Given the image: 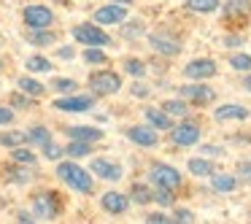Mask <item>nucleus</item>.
Masks as SVG:
<instances>
[{
  "instance_id": "1",
  "label": "nucleus",
  "mask_w": 251,
  "mask_h": 224,
  "mask_svg": "<svg viewBox=\"0 0 251 224\" xmlns=\"http://www.w3.org/2000/svg\"><path fill=\"white\" fill-rule=\"evenodd\" d=\"M57 175H60L62 184H68L73 192H81V195H92L95 192V178L89 170H84L76 162H60L57 165Z\"/></svg>"
},
{
  "instance_id": "2",
  "label": "nucleus",
  "mask_w": 251,
  "mask_h": 224,
  "mask_svg": "<svg viewBox=\"0 0 251 224\" xmlns=\"http://www.w3.org/2000/svg\"><path fill=\"white\" fill-rule=\"evenodd\" d=\"M149 181H151L157 189H170L176 192L181 184H184V175L173 168V165H165V162H157L149 168Z\"/></svg>"
},
{
  "instance_id": "3",
  "label": "nucleus",
  "mask_w": 251,
  "mask_h": 224,
  "mask_svg": "<svg viewBox=\"0 0 251 224\" xmlns=\"http://www.w3.org/2000/svg\"><path fill=\"white\" fill-rule=\"evenodd\" d=\"M181 98L186 100V103H195V105H208L216 100V89L208 87V84L202 81H192V84H184V87H178Z\"/></svg>"
},
{
  "instance_id": "4",
  "label": "nucleus",
  "mask_w": 251,
  "mask_h": 224,
  "mask_svg": "<svg viewBox=\"0 0 251 224\" xmlns=\"http://www.w3.org/2000/svg\"><path fill=\"white\" fill-rule=\"evenodd\" d=\"M202 138V130L197 122H181V124L170 127V141L176 146H197Z\"/></svg>"
},
{
  "instance_id": "5",
  "label": "nucleus",
  "mask_w": 251,
  "mask_h": 224,
  "mask_svg": "<svg viewBox=\"0 0 251 224\" xmlns=\"http://www.w3.org/2000/svg\"><path fill=\"white\" fill-rule=\"evenodd\" d=\"M73 38L84 46H108L111 44V35L103 27H98V25H76L73 27Z\"/></svg>"
},
{
  "instance_id": "6",
  "label": "nucleus",
  "mask_w": 251,
  "mask_h": 224,
  "mask_svg": "<svg viewBox=\"0 0 251 224\" xmlns=\"http://www.w3.org/2000/svg\"><path fill=\"white\" fill-rule=\"evenodd\" d=\"M89 87L95 89V95H116L122 89V78L114 71H98L89 76Z\"/></svg>"
},
{
  "instance_id": "7",
  "label": "nucleus",
  "mask_w": 251,
  "mask_h": 224,
  "mask_svg": "<svg viewBox=\"0 0 251 224\" xmlns=\"http://www.w3.org/2000/svg\"><path fill=\"white\" fill-rule=\"evenodd\" d=\"M22 17H25V25H27L30 30H41V27H51V25H54V14H51V8L41 6V3L27 6L22 11Z\"/></svg>"
},
{
  "instance_id": "8",
  "label": "nucleus",
  "mask_w": 251,
  "mask_h": 224,
  "mask_svg": "<svg viewBox=\"0 0 251 224\" xmlns=\"http://www.w3.org/2000/svg\"><path fill=\"white\" fill-rule=\"evenodd\" d=\"M216 73H219L216 62L208 60V57L192 60V62H186V68H184V76L189 78V81H205V78H213Z\"/></svg>"
},
{
  "instance_id": "9",
  "label": "nucleus",
  "mask_w": 251,
  "mask_h": 224,
  "mask_svg": "<svg viewBox=\"0 0 251 224\" xmlns=\"http://www.w3.org/2000/svg\"><path fill=\"white\" fill-rule=\"evenodd\" d=\"M127 138H130L135 146H143V149H154L159 143V135H157V130H154L151 124H135V127H127V132H125Z\"/></svg>"
},
{
  "instance_id": "10",
  "label": "nucleus",
  "mask_w": 251,
  "mask_h": 224,
  "mask_svg": "<svg viewBox=\"0 0 251 224\" xmlns=\"http://www.w3.org/2000/svg\"><path fill=\"white\" fill-rule=\"evenodd\" d=\"M57 211H60V202L54 200V195H35L33 200V213L35 219H41V222H51V219L57 216Z\"/></svg>"
},
{
  "instance_id": "11",
  "label": "nucleus",
  "mask_w": 251,
  "mask_h": 224,
  "mask_svg": "<svg viewBox=\"0 0 251 224\" xmlns=\"http://www.w3.org/2000/svg\"><path fill=\"white\" fill-rule=\"evenodd\" d=\"M95 105V98L89 95H76V98H57L54 100V108L57 111H65V114H84Z\"/></svg>"
},
{
  "instance_id": "12",
  "label": "nucleus",
  "mask_w": 251,
  "mask_h": 224,
  "mask_svg": "<svg viewBox=\"0 0 251 224\" xmlns=\"http://www.w3.org/2000/svg\"><path fill=\"white\" fill-rule=\"evenodd\" d=\"M149 44H151V49L157 51V54H165V57L181 54V41L170 38V35H165V33H151L149 35Z\"/></svg>"
},
{
  "instance_id": "13",
  "label": "nucleus",
  "mask_w": 251,
  "mask_h": 224,
  "mask_svg": "<svg viewBox=\"0 0 251 224\" xmlns=\"http://www.w3.org/2000/svg\"><path fill=\"white\" fill-rule=\"evenodd\" d=\"M125 19H127V6H119V3H108V6L95 11V22L98 25H119Z\"/></svg>"
},
{
  "instance_id": "14",
  "label": "nucleus",
  "mask_w": 251,
  "mask_h": 224,
  "mask_svg": "<svg viewBox=\"0 0 251 224\" xmlns=\"http://www.w3.org/2000/svg\"><path fill=\"white\" fill-rule=\"evenodd\" d=\"M249 116H251V111L246 105H238V103H224L213 111V119L216 122H243Z\"/></svg>"
},
{
  "instance_id": "15",
  "label": "nucleus",
  "mask_w": 251,
  "mask_h": 224,
  "mask_svg": "<svg viewBox=\"0 0 251 224\" xmlns=\"http://www.w3.org/2000/svg\"><path fill=\"white\" fill-rule=\"evenodd\" d=\"M100 205H103L105 213H114V216H119V213H125L127 208H130V197L122 195V192H105L103 200H100Z\"/></svg>"
},
{
  "instance_id": "16",
  "label": "nucleus",
  "mask_w": 251,
  "mask_h": 224,
  "mask_svg": "<svg viewBox=\"0 0 251 224\" xmlns=\"http://www.w3.org/2000/svg\"><path fill=\"white\" fill-rule=\"evenodd\" d=\"M92 173L95 175H100L103 181H119L122 175V165H116V162H111V159H95L92 162Z\"/></svg>"
},
{
  "instance_id": "17",
  "label": "nucleus",
  "mask_w": 251,
  "mask_h": 224,
  "mask_svg": "<svg viewBox=\"0 0 251 224\" xmlns=\"http://www.w3.org/2000/svg\"><path fill=\"white\" fill-rule=\"evenodd\" d=\"M143 119H146V124H151L154 130H170V127H173V116L165 114L162 108H154V105H149V108L143 111Z\"/></svg>"
},
{
  "instance_id": "18",
  "label": "nucleus",
  "mask_w": 251,
  "mask_h": 224,
  "mask_svg": "<svg viewBox=\"0 0 251 224\" xmlns=\"http://www.w3.org/2000/svg\"><path fill=\"white\" fill-rule=\"evenodd\" d=\"M222 8H224V14H227L229 19L251 17V0H224Z\"/></svg>"
},
{
  "instance_id": "19",
  "label": "nucleus",
  "mask_w": 251,
  "mask_h": 224,
  "mask_svg": "<svg viewBox=\"0 0 251 224\" xmlns=\"http://www.w3.org/2000/svg\"><path fill=\"white\" fill-rule=\"evenodd\" d=\"M208 178H211L213 192H235L238 189V175H232V173H216L213 170Z\"/></svg>"
},
{
  "instance_id": "20",
  "label": "nucleus",
  "mask_w": 251,
  "mask_h": 224,
  "mask_svg": "<svg viewBox=\"0 0 251 224\" xmlns=\"http://www.w3.org/2000/svg\"><path fill=\"white\" fill-rule=\"evenodd\" d=\"M186 168H189V173L197 175V178H208V175L213 173V162L208 157H192L189 162H186Z\"/></svg>"
},
{
  "instance_id": "21",
  "label": "nucleus",
  "mask_w": 251,
  "mask_h": 224,
  "mask_svg": "<svg viewBox=\"0 0 251 224\" xmlns=\"http://www.w3.org/2000/svg\"><path fill=\"white\" fill-rule=\"evenodd\" d=\"M68 135H71V141H87V143H95L103 138V132L98 130V127H71L68 130Z\"/></svg>"
},
{
  "instance_id": "22",
  "label": "nucleus",
  "mask_w": 251,
  "mask_h": 224,
  "mask_svg": "<svg viewBox=\"0 0 251 224\" xmlns=\"http://www.w3.org/2000/svg\"><path fill=\"white\" fill-rule=\"evenodd\" d=\"M17 87H19V92H25V95H30V98H41V95L46 92V87L41 81H35V78H30V76H22L17 81Z\"/></svg>"
},
{
  "instance_id": "23",
  "label": "nucleus",
  "mask_w": 251,
  "mask_h": 224,
  "mask_svg": "<svg viewBox=\"0 0 251 224\" xmlns=\"http://www.w3.org/2000/svg\"><path fill=\"white\" fill-rule=\"evenodd\" d=\"M186 8L195 14H213L222 8V0H186Z\"/></svg>"
},
{
  "instance_id": "24",
  "label": "nucleus",
  "mask_w": 251,
  "mask_h": 224,
  "mask_svg": "<svg viewBox=\"0 0 251 224\" xmlns=\"http://www.w3.org/2000/svg\"><path fill=\"white\" fill-rule=\"evenodd\" d=\"M162 111L165 114H170V116H178V119H184L186 114H189V103H186L184 98H173V100H165L162 103Z\"/></svg>"
},
{
  "instance_id": "25",
  "label": "nucleus",
  "mask_w": 251,
  "mask_h": 224,
  "mask_svg": "<svg viewBox=\"0 0 251 224\" xmlns=\"http://www.w3.org/2000/svg\"><path fill=\"white\" fill-rule=\"evenodd\" d=\"M57 41V35L51 33L49 27H41V30H30V44L33 46H51Z\"/></svg>"
},
{
  "instance_id": "26",
  "label": "nucleus",
  "mask_w": 251,
  "mask_h": 224,
  "mask_svg": "<svg viewBox=\"0 0 251 224\" xmlns=\"http://www.w3.org/2000/svg\"><path fill=\"white\" fill-rule=\"evenodd\" d=\"M130 197H132V202H138V205H146V202L154 200V189H149L146 184H132Z\"/></svg>"
},
{
  "instance_id": "27",
  "label": "nucleus",
  "mask_w": 251,
  "mask_h": 224,
  "mask_svg": "<svg viewBox=\"0 0 251 224\" xmlns=\"http://www.w3.org/2000/svg\"><path fill=\"white\" fill-rule=\"evenodd\" d=\"M49 141H51V132L46 127H33L27 132V143H33V146H46Z\"/></svg>"
},
{
  "instance_id": "28",
  "label": "nucleus",
  "mask_w": 251,
  "mask_h": 224,
  "mask_svg": "<svg viewBox=\"0 0 251 224\" xmlns=\"http://www.w3.org/2000/svg\"><path fill=\"white\" fill-rule=\"evenodd\" d=\"M25 68H27L30 73H49L51 71V62L46 60V57L35 54V57H30V60L25 62Z\"/></svg>"
},
{
  "instance_id": "29",
  "label": "nucleus",
  "mask_w": 251,
  "mask_h": 224,
  "mask_svg": "<svg viewBox=\"0 0 251 224\" xmlns=\"http://www.w3.org/2000/svg\"><path fill=\"white\" fill-rule=\"evenodd\" d=\"M11 159L14 162H22V165H35V154L30 151V149H22V146L11 149Z\"/></svg>"
},
{
  "instance_id": "30",
  "label": "nucleus",
  "mask_w": 251,
  "mask_h": 224,
  "mask_svg": "<svg viewBox=\"0 0 251 224\" xmlns=\"http://www.w3.org/2000/svg\"><path fill=\"white\" fill-rule=\"evenodd\" d=\"M84 60L92 62V65H103V62H105V51L100 49V46H87V49H84Z\"/></svg>"
},
{
  "instance_id": "31",
  "label": "nucleus",
  "mask_w": 251,
  "mask_h": 224,
  "mask_svg": "<svg viewBox=\"0 0 251 224\" xmlns=\"http://www.w3.org/2000/svg\"><path fill=\"white\" fill-rule=\"evenodd\" d=\"M27 141V132H3L0 135V146H19V143Z\"/></svg>"
},
{
  "instance_id": "32",
  "label": "nucleus",
  "mask_w": 251,
  "mask_h": 224,
  "mask_svg": "<svg viewBox=\"0 0 251 224\" xmlns=\"http://www.w3.org/2000/svg\"><path fill=\"white\" fill-rule=\"evenodd\" d=\"M229 65H232V71L249 73L251 71V57L249 54H232V57H229Z\"/></svg>"
},
{
  "instance_id": "33",
  "label": "nucleus",
  "mask_w": 251,
  "mask_h": 224,
  "mask_svg": "<svg viewBox=\"0 0 251 224\" xmlns=\"http://www.w3.org/2000/svg\"><path fill=\"white\" fill-rule=\"evenodd\" d=\"M125 71L135 78H143L146 76V62L143 60H125Z\"/></svg>"
},
{
  "instance_id": "34",
  "label": "nucleus",
  "mask_w": 251,
  "mask_h": 224,
  "mask_svg": "<svg viewBox=\"0 0 251 224\" xmlns=\"http://www.w3.org/2000/svg\"><path fill=\"white\" fill-rule=\"evenodd\" d=\"M68 154H71V157H87V154H92V143H87V141H73L71 146H68Z\"/></svg>"
},
{
  "instance_id": "35",
  "label": "nucleus",
  "mask_w": 251,
  "mask_h": 224,
  "mask_svg": "<svg viewBox=\"0 0 251 224\" xmlns=\"http://www.w3.org/2000/svg\"><path fill=\"white\" fill-rule=\"evenodd\" d=\"M51 87H54L60 95H71L73 89H78V84L73 81V78H54V84H51Z\"/></svg>"
},
{
  "instance_id": "36",
  "label": "nucleus",
  "mask_w": 251,
  "mask_h": 224,
  "mask_svg": "<svg viewBox=\"0 0 251 224\" xmlns=\"http://www.w3.org/2000/svg\"><path fill=\"white\" fill-rule=\"evenodd\" d=\"M154 200H157L159 205L168 208V205H173V192H170V189H157V192H154Z\"/></svg>"
},
{
  "instance_id": "37",
  "label": "nucleus",
  "mask_w": 251,
  "mask_h": 224,
  "mask_svg": "<svg viewBox=\"0 0 251 224\" xmlns=\"http://www.w3.org/2000/svg\"><path fill=\"white\" fill-rule=\"evenodd\" d=\"M173 222L189 224V222H195V213H192V211H186V208H176V213H173Z\"/></svg>"
},
{
  "instance_id": "38",
  "label": "nucleus",
  "mask_w": 251,
  "mask_h": 224,
  "mask_svg": "<svg viewBox=\"0 0 251 224\" xmlns=\"http://www.w3.org/2000/svg\"><path fill=\"white\" fill-rule=\"evenodd\" d=\"M44 157H46V159H60V157H62V149L54 146V143L49 141V143L44 146Z\"/></svg>"
},
{
  "instance_id": "39",
  "label": "nucleus",
  "mask_w": 251,
  "mask_h": 224,
  "mask_svg": "<svg viewBox=\"0 0 251 224\" xmlns=\"http://www.w3.org/2000/svg\"><path fill=\"white\" fill-rule=\"evenodd\" d=\"M200 154H202V157H208V159H213V157H222L224 149L222 146H200Z\"/></svg>"
},
{
  "instance_id": "40",
  "label": "nucleus",
  "mask_w": 251,
  "mask_h": 224,
  "mask_svg": "<svg viewBox=\"0 0 251 224\" xmlns=\"http://www.w3.org/2000/svg\"><path fill=\"white\" fill-rule=\"evenodd\" d=\"M14 116H17V114H14L11 108H6V105H0V127L11 124V122H14Z\"/></svg>"
},
{
  "instance_id": "41",
  "label": "nucleus",
  "mask_w": 251,
  "mask_h": 224,
  "mask_svg": "<svg viewBox=\"0 0 251 224\" xmlns=\"http://www.w3.org/2000/svg\"><path fill=\"white\" fill-rule=\"evenodd\" d=\"M146 222H149V224H168V222H173V219L165 216V213H149Z\"/></svg>"
},
{
  "instance_id": "42",
  "label": "nucleus",
  "mask_w": 251,
  "mask_h": 224,
  "mask_svg": "<svg viewBox=\"0 0 251 224\" xmlns=\"http://www.w3.org/2000/svg\"><path fill=\"white\" fill-rule=\"evenodd\" d=\"M132 95H135V98H149V95H151V89L146 87V84H132Z\"/></svg>"
},
{
  "instance_id": "43",
  "label": "nucleus",
  "mask_w": 251,
  "mask_h": 224,
  "mask_svg": "<svg viewBox=\"0 0 251 224\" xmlns=\"http://www.w3.org/2000/svg\"><path fill=\"white\" fill-rule=\"evenodd\" d=\"M143 33V22H132V27H125V35L132 38V35H141Z\"/></svg>"
},
{
  "instance_id": "44",
  "label": "nucleus",
  "mask_w": 251,
  "mask_h": 224,
  "mask_svg": "<svg viewBox=\"0 0 251 224\" xmlns=\"http://www.w3.org/2000/svg\"><path fill=\"white\" fill-rule=\"evenodd\" d=\"M30 178H33V175H30L27 170H17V173H14V178H11V181H14V184H27Z\"/></svg>"
},
{
  "instance_id": "45",
  "label": "nucleus",
  "mask_w": 251,
  "mask_h": 224,
  "mask_svg": "<svg viewBox=\"0 0 251 224\" xmlns=\"http://www.w3.org/2000/svg\"><path fill=\"white\" fill-rule=\"evenodd\" d=\"M238 175H243V178L251 184V162H240L238 165Z\"/></svg>"
},
{
  "instance_id": "46",
  "label": "nucleus",
  "mask_w": 251,
  "mask_h": 224,
  "mask_svg": "<svg viewBox=\"0 0 251 224\" xmlns=\"http://www.w3.org/2000/svg\"><path fill=\"white\" fill-rule=\"evenodd\" d=\"M19 222H22V224H30V222H35V216H33V213H27V211H22V213H19Z\"/></svg>"
},
{
  "instance_id": "47",
  "label": "nucleus",
  "mask_w": 251,
  "mask_h": 224,
  "mask_svg": "<svg viewBox=\"0 0 251 224\" xmlns=\"http://www.w3.org/2000/svg\"><path fill=\"white\" fill-rule=\"evenodd\" d=\"M11 103H14V105H19V108H25V105H30L27 100L22 98V95H14V98H11Z\"/></svg>"
},
{
  "instance_id": "48",
  "label": "nucleus",
  "mask_w": 251,
  "mask_h": 224,
  "mask_svg": "<svg viewBox=\"0 0 251 224\" xmlns=\"http://www.w3.org/2000/svg\"><path fill=\"white\" fill-rule=\"evenodd\" d=\"M243 89H246V92H251V71L243 76Z\"/></svg>"
},
{
  "instance_id": "49",
  "label": "nucleus",
  "mask_w": 251,
  "mask_h": 224,
  "mask_svg": "<svg viewBox=\"0 0 251 224\" xmlns=\"http://www.w3.org/2000/svg\"><path fill=\"white\" fill-rule=\"evenodd\" d=\"M57 54H60V57H65V60H71V57H73V49H60Z\"/></svg>"
},
{
  "instance_id": "50",
  "label": "nucleus",
  "mask_w": 251,
  "mask_h": 224,
  "mask_svg": "<svg viewBox=\"0 0 251 224\" xmlns=\"http://www.w3.org/2000/svg\"><path fill=\"white\" fill-rule=\"evenodd\" d=\"M224 44H229V46H238V44H240V38H224Z\"/></svg>"
},
{
  "instance_id": "51",
  "label": "nucleus",
  "mask_w": 251,
  "mask_h": 224,
  "mask_svg": "<svg viewBox=\"0 0 251 224\" xmlns=\"http://www.w3.org/2000/svg\"><path fill=\"white\" fill-rule=\"evenodd\" d=\"M111 3H119V6H130L132 0H111Z\"/></svg>"
},
{
  "instance_id": "52",
  "label": "nucleus",
  "mask_w": 251,
  "mask_h": 224,
  "mask_svg": "<svg viewBox=\"0 0 251 224\" xmlns=\"http://www.w3.org/2000/svg\"><path fill=\"white\" fill-rule=\"evenodd\" d=\"M0 68H3V62H0Z\"/></svg>"
},
{
  "instance_id": "53",
  "label": "nucleus",
  "mask_w": 251,
  "mask_h": 224,
  "mask_svg": "<svg viewBox=\"0 0 251 224\" xmlns=\"http://www.w3.org/2000/svg\"><path fill=\"white\" fill-rule=\"evenodd\" d=\"M0 44H3V38H0Z\"/></svg>"
}]
</instances>
